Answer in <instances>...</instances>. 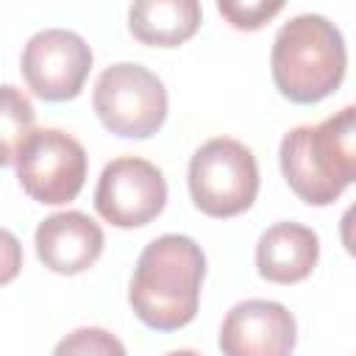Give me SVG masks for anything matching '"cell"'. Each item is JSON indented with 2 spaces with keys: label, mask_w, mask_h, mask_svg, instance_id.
Instances as JSON below:
<instances>
[{
  "label": "cell",
  "mask_w": 356,
  "mask_h": 356,
  "mask_svg": "<svg viewBox=\"0 0 356 356\" xmlns=\"http://www.w3.org/2000/svg\"><path fill=\"white\" fill-rule=\"evenodd\" d=\"M92 106L114 136L147 139L167 120V89L147 67L120 61L97 75Z\"/></svg>",
  "instance_id": "obj_5"
},
{
  "label": "cell",
  "mask_w": 356,
  "mask_h": 356,
  "mask_svg": "<svg viewBox=\"0 0 356 356\" xmlns=\"http://www.w3.org/2000/svg\"><path fill=\"white\" fill-rule=\"evenodd\" d=\"M167 206L164 172L139 156H120L108 161L95 186L97 214L117 228H142L153 222Z\"/></svg>",
  "instance_id": "obj_8"
},
{
  "label": "cell",
  "mask_w": 356,
  "mask_h": 356,
  "mask_svg": "<svg viewBox=\"0 0 356 356\" xmlns=\"http://www.w3.org/2000/svg\"><path fill=\"white\" fill-rule=\"evenodd\" d=\"M289 189L309 206H331L356 178V108L345 106L320 125H298L278 147Z\"/></svg>",
  "instance_id": "obj_2"
},
{
  "label": "cell",
  "mask_w": 356,
  "mask_h": 356,
  "mask_svg": "<svg viewBox=\"0 0 356 356\" xmlns=\"http://www.w3.org/2000/svg\"><path fill=\"white\" fill-rule=\"evenodd\" d=\"M298 323L278 300L250 298L225 314L220 325L222 356H292Z\"/></svg>",
  "instance_id": "obj_9"
},
{
  "label": "cell",
  "mask_w": 356,
  "mask_h": 356,
  "mask_svg": "<svg viewBox=\"0 0 356 356\" xmlns=\"http://www.w3.org/2000/svg\"><path fill=\"white\" fill-rule=\"evenodd\" d=\"M186 184L195 209L217 220L236 217L259 195V164L239 139L214 136L192 153Z\"/></svg>",
  "instance_id": "obj_4"
},
{
  "label": "cell",
  "mask_w": 356,
  "mask_h": 356,
  "mask_svg": "<svg viewBox=\"0 0 356 356\" xmlns=\"http://www.w3.org/2000/svg\"><path fill=\"white\" fill-rule=\"evenodd\" d=\"M281 8L284 3H217V11L236 31H259Z\"/></svg>",
  "instance_id": "obj_15"
},
{
  "label": "cell",
  "mask_w": 356,
  "mask_h": 356,
  "mask_svg": "<svg viewBox=\"0 0 356 356\" xmlns=\"http://www.w3.org/2000/svg\"><path fill=\"white\" fill-rule=\"evenodd\" d=\"M19 270H22V245L8 228H0V286L11 284L19 275Z\"/></svg>",
  "instance_id": "obj_16"
},
{
  "label": "cell",
  "mask_w": 356,
  "mask_h": 356,
  "mask_svg": "<svg viewBox=\"0 0 356 356\" xmlns=\"http://www.w3.org/2000/svg\"><path fill=\"white\" fill-rule=\"evenodd\" d=\"M39 261L58 275L89 270L106 245L103 228L83 211H58L44 217L33 234Z\"/></svg>",
  "instance_id": "obj_10"
},
{
  "label": "cell",
  "mask_w": 356,
  "mask_h": 356,
  "mask_svg": "<svg viewBox=\"0 0 356 356\" xmlns=\"http://www.w3.org/2000/svg\"><path fill=\"white\" fill-rule=\"evenodd\" d=\"M53 356H128L125 345L106 328L83 325L70 331L56 348Z\"/></svg>",
  "instance_id": "obj_14"
},
{
  "label": "cell",
  "mask_w": 356,
  "mask_h": 356,
  "mask_svg": "<svg viewBox=\"0 0 356 356\" xmlns=\"http://www.w3.org/2000/svg\"><path fill=\"white\" fill-rule=\"evenodd\" d=\"M19 67L28 89L36 97L64 103L78 97L83 89L92 70V47L75 31L44 28L22 47Z\"/></svg>",
  "instance_id": "obj_7"
},
{
  "label": "cell",
  "mask_w": 356,
  "mask_h": 356,
  "mask_svg": "<svg viewBox=\"0 0 356 356\" xmlns=\"http://www.w3.org/2000/svg\"><path fill=\"white\" fill-rule=\"evenodd\" d=\"M197 0H142L128 8V31L147 47H178L200 28Z\"/></svg>",
  "instance_id": "obj_12"
},
{
  "label": "cell",
  "mask_w": 356,
  "mask_h": 356,
  "mask_svg": "<svg viewBox=\"0 0 356 356\" xmlns=\"http://www.w3.org/2000/svg\"><path fill=\"white\" fill-rule=\"evenodd\" d=\"M17 178L28 197L44 206H61L78 197L86 181V150L61 128L33 131L17 153Z\"/></svg>",
  "instance_id": "obj_6"
},
{
  "label": "cell",
  "mask_w": 356,
  "mask_h": 356,
  "mask_svg": "<svg viewBox=\"0 0 356 356\" xmlns=\"http://www.w3.org/2000/svg\"><path fill=\"white\" fill-rule=\"evenodd\" d=\"M320 259V239L303 222H275L256 242V270L270 284H298L312 275Z\"/></svg>",
  "instance_id": "obj_11"
},
{
  "label": "cell",
  "mask_w": 356,
  "mask_h": 356,
  "mask_svg": "<svg viewBox=\"0 0 356 356\" xmlns=\"http://www.w3.org/2000/svg\"><path fill=\"white\" fill-rule=\"evenodd\" d=\"M206 256L192 236H156L136 259L128 303L153 331H178L189 325L200 306Z\"/></svg>",
  "instance_id": "obj_1"
},
{
  "label": "cell",
  "mask_w": 356,
  "mask_h": 356,
  "mask_svg": "<svg viewBox=\"0 0 356 356\" xmlns=\"http://www.w3.org/2000/svg\"><path fill=\"white\" fill-rule=\"evenodd\" d=\"M36 111L22 89L3 83L0 86V167H11L17 161L19 147L33 134Z\"/></svg>",
  "instance_id": "obj_13"
},
{
  "label": "cell",
  "mask_w": 356,
  "mask_h": 356,
  "mask_svg": "<svg viewBox=\"0 0 356 356\" xmlns=\"http://www.w3.org/2000/svg\"><path fill=\"white\" fill-rule=\"evenodd\" d=\"M164 356H200V353L197 350H189V348H178V350H170Z\"/></svg>",
  "instance_id": "obj_17"
},
{
  "label": "cell",
  "mask_w": 356,
  "mask_h": 356,
  "mask_svg": "<svg viewBox=\"0 0 356 356\" xmlns=\"http://www.w3.org/2000/svg\"><path fill=\"white\" fill-rule=\"evenodd\" d=\"M345 67L342 31L323 14H298L273 39V83L292 103L309 106L334 95L345 78Z\"/></svg>",
  "instance_id": "obj_3"
}]
</instances>
